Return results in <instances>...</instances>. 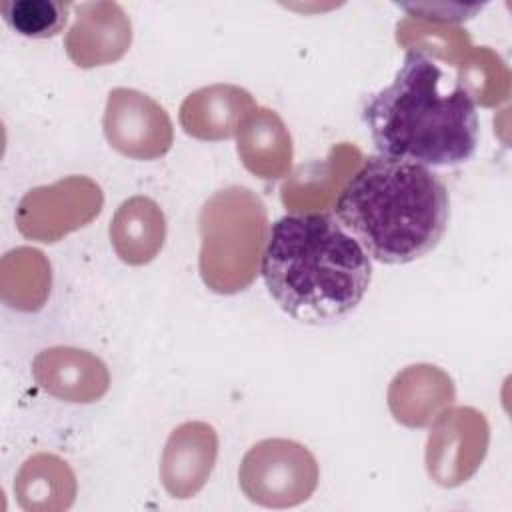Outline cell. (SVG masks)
<instances>
[{
  "mask_svg": "<svg viewBox=\"0 0 512 512\" xmlns=\"http://www.w3.org/2000/svg\"><path fill=\"white\" fill-rule=\"evenodd\" d=\"M260 272L274 302L294 320L312 326L334 324L354 312L372 280L366 250L326 212L278 218Z\"/></svg>",
  "mask_w": 512,
  "mask_h": 512,
  "instance_id": "cell-1",
  "label": "cell"
},
{
  "mask_svg": "<svg viewBox=\"0 0 512 512\" xmlns=\"http://www.w3.org/2000/svg\"><path fill=\"white\" fill-rule=\"evenodd\" d=\"M434 58L408 50L394 80L370 94L362 120L380 156L410 160L428 168H448L470 160L478 146L476 102Z\"/></svg>",
  "mask_w": 512,
  "mask_h": 512,
  "instance_id": "cell-2",
  "label": "cell"
},
{
  "mask_svg": "<svg viewBox=\"0 0 512 512\" xmlns=\"http://www.w3.org/2000/svg\"><path fill=\"white\" fill-rule=\"evenodd\" d=\"M334 216L370 258L408 264L440 244L450 220V196L428 166L376 154L348 178Z\"/></svg>",
  "mask_w": 512,
  "mask_h": 512,
  "instance_id": "cell-3",
  "label": "cell"
},
{
  "mask_svg": "<svg viewBox=\"0 0 512 512\" xmlns=\"http://www.w3.org/2000/svg\"><path fill=\"white\" fill-rule=\"evenodd\" d=\"M200 278L218 294L246 290L262 262L268 242V212L264 202L246 186L214 192L198 214Z\"/></svg>",
  "mask_w": 512,
  "mask_h": 512,
  "instance_id": "cell-4",
  "label": "cell"
},
{
  "mask_svg": "<svg viewBox=\"0 0 512 512\" xmlns=\"http://www.w3.org/2000/svg\"><path fill=\"white\" fill-rule=\"evenodd\" d=\"M316 456L290 438H264L244 454L238 484L244 496L266 508H290L306 502L318 488Z\"/></svg>",
  "mask_w": 512,
  "mask_h": 512,
  "instance_id": "cell-5",
  "label": "cell"
},
{
  "mask_svg": "<svg viewBox=\"0 0 512 512\" xmlns=\"http://www.w3.org/2000/svg\"><path fill=\"white\" fill-rule=\"evenodd\" d=\"M102 204L104 196L94 180L68 176L28 190L16 208V226L30 240L56 242L92 222Z\"/></svg>",
  "mask_w": 512,
  "mask_h": 512,
  "instance_id": "cell-6",
  "label": "cell"
},
{
  "mask_svg": "<svg viewBox=\"0 0 512 512\" xmlns=\"http://www.w3.org/2000/svg\"><path fill=\"white\" fill-rule=\"evenodd\" d=\"M490 428L482 412L470 406L444 408L434 420L426 442L430 478L454 488L466 482L486 456Z\"/></svg>",
  "mask_w": 512,
  "mask_h": 512,
  "instance_id": "cell-7",
  "label": "cell"
},
{
  "mask_svg": "<svg viewBox=\"0 0 512 512\" xmlns=\"http://www.w3.org/2000/svg\"><path fill=\"white\" fill-rule=\"evenodd\" d=\"M102 130L116 152L134 160L162 158L174 144V128L166 108L134 88L110 90Z\"/></svg>",
  "mask_w": 512,
  "mask_h": 512,
  "instance_id": "cell-8",
  "label": "cell"
},
{
  "mask_svg": "<svg viewBox=\"0 0 512 512\" xmlns=\"http://www.w3.org/2000/svg\"><path fill=\"white\" fill-rule=\"evenodd\" d=\"M132 44V22L118 2H84L64 38L68 58L78 68L106 66L120 60Z\"/></svg>",
  "mask_w": 512,
  "mask_h": 512,
  "instance_id": "cell-9",
  "label": "cell"
},
{
  "mask_svg": "<svg viewBox=\"0 0 512 512\" xmlns=\"http://www.w3.org/2000/svg\"><path fill=\"white\" fill-rule=\"evenodd\" d=\"M218 456L214 426L192 420L174 428L160 460V480L174 498H192L208 482Z\"/></svg>",
  "mask_w": 512,
  "mask_h": 512,
  "instance_id": "cell-10",
  "label": "cell"
},
{
  "mask_svg": "<svg viewBox=\"0 0 512 512\" xmlns=\"http://www.w3.org/2000/svg\"><path fill=\"white\" fill-rule=\"evenodd\" d=\"M32 376L48 394L80 404L100 400L110 386L106 364L92 352L72 346L38 352L32 362Z\"/></svg>",
  "mask_w": 512,
  "mask_h": 512,
  "instance_id": "cell-11",
  "label": "cell"
},
{
  "mask_svg": "<svg viewBox=\"0 0 512 512\" xmlns=\"http://www.w3.org/2000/svg\"><path fill=\"white\" fill-rule=\"evenodd\" d=\"M256 106L248 90L234 84H212L186 96L180 106V124L192 138L226 140L238 134Z\"/></svg>",
  "mask_w": 512,
  "mask_h": 512,
  "instance_id": "cell-12",
  "label": "cell"
},
{
  "mask_svg": "<svg viewBox=\"0 0 512 512\" xmlns=\"http://www.w3.org/2000/svg\"><path fill=\"white\" fill-rule=\"evenodd\" d=\"M456 398L452 378L432 364H412L394 376L388 388V406L396 422L422 428Z\"/></svg>",
  "mask_w": 512,
  "mask_h": 512,
  "instance_id": "cell-13",
  "label": "cell"
},
{
  "mask_svg": "<svg viewBox=\"0 0 512 512\" xmlns=\"http://www.w3.org/2000/svg\"><path fill=\"white\" fill-rule=\"evenodd\" d=\"M236 150L246 170L276 180L290 172L292 138L284 120L270 108L256 106L236 134Z\"/></svg>",
  "mask_w": 512,
  "mask_h": 512,
  "instance_id": "cell-14",
  "label": "cell"
},
{
  "mask_svg": "<svg viewBox=\"0 0 512 512\" xmlns=\"http://www.w3.org/2000/svg\"><path fill=\"white\" fill-rule=\"evenodd\" d=\"M164 240L166 218L152 198L132 196L118 206L110 222V242L122 262L130 266L152 262Z\"/></svg>",
  "mask_w": 512,
  "mask_h": 512,
  "instance_id": "cell-15",
  "label": "cell"
},
{
  "mask_svg": "<svg viewBox=\"0 0 512 512\" xmlns=\"http://www.w3.org/2000/svg\"><path fill=\"white\" fill-rule=\"evenodd\" d=\"M24 510L38 508L46 496H76V480L70 466L54 454H36L24 462L14 484Z\"/></svg>",
  "mask_w": 512,
  "mask_h": 512,
  "instance_id": "cell-16",
  "label": "cell"
},
{
  "mask_svg": "<svg viewBox=\"0 0 512 512\" xmlns=\"http://www.w3.org/2000/svg\"><path fill=\"white\" fill-rule=\"evenodd\" d=\"M72 4L58 0H6L0 4L4 22L20 36L44 40L60 34Z\"/></svg>",
  "mask_w": 512,
  "mask_h": 512,
  "instance_id": "cell-17",
  "label": "cell"
},
{
  "mask_svg": "<svg viewBox=\"0 0 512 512\" xmlns=\"http://www.w3.org/2000/svg\"><path fill=\"white\" fill-rule=\"evenodd\" d=\"M402 10H406L410 14V18L414 20H426V22H462L466 18H472V14L476 10H480L482 6L474 4H398Z\"/></svg>",
  "mask_w": 512,
  "mask_h": 512,
  "instance_id": "cell-18",
  "label": "cell"
}]
</instances>
